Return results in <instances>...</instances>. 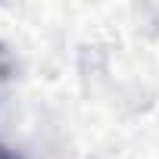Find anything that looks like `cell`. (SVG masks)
<instances>
[{"label":"cell","instance_id":"6da1fadb","mask_svg":"<svg viewBox=\"0 0 159 159\" xmlns=\"http://www.w3.org/2000/svg\"><path fill=\"white\" fill-rule=\"evenodd\" d=\"M0 159H10V153H7V150H3V147H0Z\"/></svg>","mask_w":159,"mask_h":159}]
</instances>
